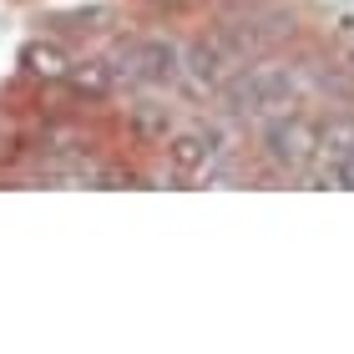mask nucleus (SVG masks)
I'll return each instance as SVG.
<instances>
[{
	"mask_svg": "<svg viewBox=\"0 0 354 354\" xmlns=\"http://www.w3.org/2000/svg\"><path fill=\"white\" fill-rule=\"evenodd\" d=\"M319 157H324V162L354 157V117H329L319 127Z\"/></svg>",
	"mask_w": 354,
	"mask_h": 354,
	"instance_id": "obj_6",
	"label": "nucleus"
},
{
	"mask_svg": "<svg viewBox=\"0 0 354 354\" xmlns=\"http://www.w3.org/2000/svg\"><path fill=\"white\" fill-rule=\"evenodd\" d=\"M183 71L198 91H223L243 71V56L228 46V36H213V41H198L192 51H183Z\"/></svg>",
	"mask_w": 354,
	"mask_h": 354,
	"instance_id": "obj_3",
	"label": "nucleus"
},
{
	"mask_svg": "<svg viewBox=\"0 0 354 354\" xmlns=\"http://www.w3.org/2000/svg\"><path fill=\"white\" fill-rule=\"evenodd\" d=\"M294 96H299V76L288 66H243L223 86V102L233 117H279Z\"/></svg>",
	"mask_w": 354,
	"mask_h": 354,
	"instance_id": "obj_1",
	"label": "nucleus"
},
{
	"mask_svg": "<svg viewBox=\"0 0 354 354\" xmlns=\"http://www.w3.org/2000/svg\"><path fill=\"white\" fill-rule=\"evenodd\" d=\"M177 71H183V51L167 41H142L127 56V76H137V82H172Z\"/></svg>",
	"mask_w": 354,
	"mask_h": 354,
	"instance_id": "obj_5",
	"label": "nucleus"
},
{
	"mask_svg": "<svg viewBox=\"0 0 354 354\" xmlns=\"http://www.w3.org/2000/svg\"><path fill=\"white\" fill-rule=\"evenodd\" d=\"M263 157L279 172L299 177L319 162V127L309 117H299V111H279V117H268L263 127Z\"/></svg>",
	"mask_w": 354,
	"mask_h": 354,
	"instance_id": "obj_2",
	"label": "nucleus"
},
{
	"mask_svg": "<svg viewBox=\"0 0 354 354\" xmlns=\"http://www.w3.org/2000/svg\"><path fill=\"white\" fill-rule=\"evenodd\" d=\"M167 162L177 177H218V167L228 162V147L218 132H183L167 147Z\"/></svg>",
	"mask_w": 354,
	"mask_h": 354,
	"instance_id": "obj_4",
	"label": "nucleus"
}]
</instances>
